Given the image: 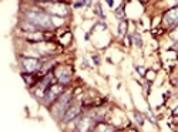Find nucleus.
Masks as SVG:
<instances>
[{
    "instance_id": "f257e3e1",
    "label": "nucleus",
    "mask_w": 178,
    "mask_h": 132,
    "mask_svg": "<svg viewBox=\"0 0 178 132\" xmlns=\"http://www.w3.org/2000/svg\"><path fill=\"white\" fill-rule=\"evenodd\" d=\"M26 17L30 23H33L39 28H50L53 27V20L47 13L39 12V10H30L26 12Z\"/></svg>"
},
{
    "instance_id": "f03ea898",
    "label": "nucleus",
    "mask_w": 178,
    "mask_h": 132,
    "mask_svg": "<svg viewBox=\"0 0 178 132\" xmlns=\"http://www.w3.org/2000/svg\"><path fill=\"white\" fill-rule=\"evenodd\" d=\"M71 97H73L71 92H66L62 98H58V102L54 105V117L56 118H60L63 114H66L67 108L71 105Z\"/></svg>"
},
{
    "instance_id": "7ed1b4c3",
    "label": "nucleus",
    "mask_w": 178,
    "mask_h": 132,
    "mask_svg": "<svg viewBox=\"0 0 178 132\" xmlns=\"http://www.w3.org/2000/svg\"><path fill=\"white\" fill-rule=\"evenodd\" d=\"M63 92V84H56V85H50L46 91V95H44V102L50 104V102H54L58 97L62 95Z\"/></svg>"
},
{
    "instance_id": "20e7f679",
    "label": "nucleus",
    "mask_w": 178,
    "mask_h": 132,
    "mask_svg": "<svg viewBox=\"0 0 178 132\" xmlns=\"http://www.w3.org/2000/svg\"><path fill=\"white\" fill-rule=\"evenodd\" d=\"M43 7H46V9H49V12L51 13L53 16H66L68 13V9L66 4L63 3H44L41 4Z\"/></svg>"
},
{
    "instance_id": "39448f33",
    "label": "nucleus",
    "mask_w": 178,
    "mask_h": 132,
    "mask_svg": "<svg viewBox=\"0 0 178 132\" xmlns=\"http://www.w3.org/2000/svg\"><path fill=\"white\" fill-rule=\"evenodd\" d=\"M22 65L26 71L33 73V71H36L37 68H40V61H39L37 58H23Z\"/></svg>"
},
{
    "instance_id": "423d86ee",
    "label": "nucleus",
    "mask_w": 178,
    "mask_h": 132,
    "mask_svg": "<svg viewBox=\"0 0 178 132\" xmlns=\"http://www.w3.org/2000/svg\"><path fill=\"white\" fill-rule=\"evenodd\" d=\"M78 114H80V105H78V104H71L70 107L67 108V111H66L63 121H64V122H68V121H71L74 117H77Z\"/></svg>"
},
{
    "instance_id": "0eeeda50",
    "label": "nucleus",
    "mask_w": 178,
    "mask_h": 132,
    "mask_svg": "<svg viewBox=\"0 0 178 132\" xmlns=\"http://www.w3.org/2000/svg\"><path fill=\"white\" fill-rule=\"evenodd\" d=\"M164 22H165L167 24H170V26L177 24L178 23V7L168 10V12L165 13V16H164Z\"/></svg>"
},
{
    "instance_id": "6e6552de",
    "label": "nucleus",
    "mask_w": 178,
    "mask_h": 132,
    "mask_svg": "<svg viewBox=\"0 0 178 132\" xmlns=\"http://www.w3.org/2000/svg\"><path fill=\"white\" fill-rule=\"evenodd\" d=\"M56 77H57L60 84H67L68 81H70V73H68V70H66V68H58V70L56 71Z\"/></svg>"
},
{
    "instance_id": "1a4fd4ad",
    "label": "nucleus",
    "mask_w": 178,
    "mask_h": 132,
    "mask_svg": "<svg viewBox=\"0 0 178 132\" xmlns=\"http://www.w3.org/2000/svg\"><path fill=\"white\" fill-rule=\"evenodd\" d=\"M91 126V119L90 118H81L76 124V132H87Z\"/></svg>"
},
{
    "instance_id": "9d476101",
    "label": "nucleus",
    "mask_w": 178,
    "mask_h": 132,
    "mask_svg": "<svg viewBox=\"0 0 178 132\" xmlns=\"http://www.w3.org/2000/svg\"><path fill=\"white\" fill-rule=\"evenodd\" d=\"M22 28L23 30H26V31H30V33H34V30L39 28V27H36V26H34L33 23H30V22H24V23H22Z\"/></svg>"
},
{
    "instance_id": "9b49d317",
    "label": "nucleus",
    "mask_w": 178,
    "mask_h": 132,
    "mask_svg": "<svg viewBox=\"0 0 178 132\" xmlns=\"http://www.w3.org/2000/svg\"><path fill=\"white\" fill-rule=\"evenodd\" d=\"M118 31H120V36H124L127 31V24L126 22H120V27H118Z\"/></svg>"
},
{
    "instance_id": "f8f14e48",
    "label": "nucleus",
    "mask_w": 178,
    "mask_h": 132,
    "mask_svg": "<svg viewBox=\"0 0 178 132\" xmlns=\"http://www.w3.org/2000/svg\"><path fill=\"white\" fill-rule=\"evenodd\" d=\"M51 20H53V26H60L63 23V18H60V16H53Z\"/></svg>"
},
{
    "instance_id": "ddd939ff",
    "label": "nucleus",
    "mask_w": 178,
    "mask_h": 132,
    "mask_svg": "<svg viewBox=\"0 0 178 132\" xmlns=\"http://www.w3.org/2000/svg\"><path fill=\"white\" fill-rule=\"evenodd\" d=\"M27 38H29V40H41V34H39V33H36V34L29 33Z\"/></svg>"
},
{
    "instance_id": "4468645a",
    "label": "nucleus",
    "mask_w": 178,
    "mask_h": 132,
    "mask_svg": "<svg viewBox=\"0 0 178 132\" xmlns=\"http://www.w3.org/2000/svg\"><path fill=\"white\" fill-rule=\"evenodd\" d=\"M116 16H117V17H118V18H121V22H123V18H124V13H123V9H118V10H117V12H116Z\"/></svg>"
},
{
    "instance_id": "2eb2a0df",
    "label": "nucleus",
    "mask_w": 178,
    "mask_h": 132,
    "mask_svg": "<svg viewBox=\"0 0 178 132\" xmlns=\"http://www.w3.org/2000/svg\"><path fill=\"white\" fill-rule=\"evenodd\" d=\"M171 38H172V40H177L178 41V27L171 33Z\"/></svg>"
},
{
    "instance_id": "dca6fc26",
    "label": "nucleus",
    "mask_w": 178,
    "mask_h": 132,
    "mask_svg": "<svg viewBox=\"0 0 178 132\" xmlns=\"http://www.w3.org/2000/svg\"><path fill=\"white\" fill-rule=\"evenodd\" d=\"M132 38H134V41H135V44H137V46H141V41H140V37H138V34H134V36H132Z\"/></svg>"
},
{
    "instance_id": "f3484780",
    "label": "nucleus",
    "mask_w": 178,
    "mask_h": 132,
    "mask_svg": "<svg viewBox=\"0 0 178 132\" xmlns=\"http://www.w3.org/2000/svg\"><path fill=\"white\" fill-rule=\"evenodd\" d=\"M135 119H137V122L140 124V125H143V118H141V115L138 114V112H135Z\"/></svg>"
},
{
    "instance_id": "a211bd4d",
    "label": "nucleus",
    "mask_w": 178,
    "mask_h": 132,
    "mask_svg": "<svg viewBox=\"0 0 178 132\" xmlns=\"http://www.w3.org/2000/svg\"><path fill=\"white\" fill-rule=\"evenodd\" d=\"M154 77H155V74H154L153 71H150V73H147V80H154Z\"/></svg>"
},
{
    "instance_id": "6ab92c4d",
    "label": "nucleus",
    "mask_w": 178,
    "mask_h": 132,
    "mask_svg": "<svg viewBox=\"0 0 178 132\" xmlns=\"http://www.w3.org/2000/svg\"><path fill=\"white\" fill-rule=\"evenodd\" d=\"M23 78H24V81H26V83H29V84L31 83V80H30V75H26V74H24V75H23Z\"/></svg>"
},
{
    "instance_id": "aec40b11",
    "label": "nucleus",
    "mask_w": 178,
    "mask_h": 132,
    "mask_svg": "<svg viewBox=\"0 0 178 132\" xmlns=\"http://www.w3.org/2000/svg\"><path fill=\"white\" fill-rule=\"evenodd\" d=\"M105 3H107L110 7H113V0H105Z\"/></svg>"
},
{
    "instance_id": "412c9836",
    "label": "nucleus",
    "mask_w": 178,
    "mask_h": 132,
    "mask_svg": "<svg viewBox=\"0 0 178 132\" xmlns=\"http://www.w3.org/2000/svg\"><path fill=\"white\" fill-rule=\"evenodd\" d=\"M138 71H140V74H144V73H145L144 68H138Z\"/></svg>"
},
{
    "instance_id": "4be33fe9",
    "label": "nucleus",
    "mask_w": 178,
    "mask_h": 132,
    "mask_svg": "<svg viewBox=\"0 0 178 132\" xmlns=\"http://www.w3.org/2000/svg\"><path fill=\"white\" fill-rule=\"evenodd\" d=\"M174 114H175V115H178V107L174 109Z\"/></svg>"
},
{
    "instance_id": "5701e85b",
    "label": "nucleus",
    "mask_w": 178,
    "mask_h": 132,
    "mask_svg": "<svg viewBox=\"0 0 178 132\" xmlns=\"http://www.w3.org/2000/svg\"><path fill=\"white\" fill-rule=\"evenodd\" d=\"M41 2H50V0H41Z\"/></svg>"
},
{
    "instance_id": "b1692460",
    "label": "nucleus",
    "mask_w": 178,
    "mask_h": 132,
    "mask_svg": "<svg viewBox=\"0 0 178 132\" xmlns=\"http://www.w3.org/2000/svg\"><path fill=\"white\" fill-rule=\"evenodd\" d=\"M177 48H178V44H177Z\"/></svg>"
},
{
    "instance_id": "393cba45",
    "label": "nucleus",
    "mask_w": 178,
    "mask_h": 132,
    "mask_svg": "<svg viewBox=\"0 0 178 132\" xmlns=\"http://www.w3.org/2000/svg\"><path fill=\"white\" fill-rule=\"evenodd\" d=\"M175 2H178V0H175Z\"/></svg>"
}]
</instances>
